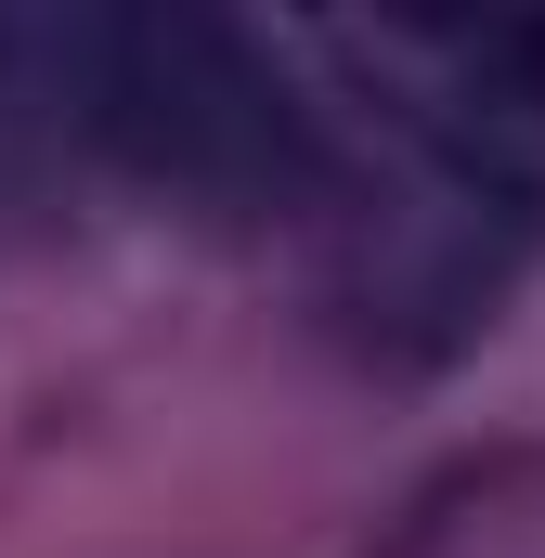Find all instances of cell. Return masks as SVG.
<instances>
[{
    "label": "cell",
    "mask_w": 545,
    "mask_h": 558,
    "mask_svg": "<svg viewBox=\"0 0 545 558\" xmlns=\"http://www.w3.org/2000/svg\"><path fill=\"white\" fill-rule=\"evenodd\" d=\"M351 52L455 195H545V26H377Z\"/></svg>",
    "instance_id": "7a4b0ae2"
},
{
    "label": "cell",
    "mask_w": 545,
    "mask_h": 558,
    "mask_svg": "<svg viewBox=\"0 0 545 558\" xmlns=\"http://www.w3.org/2000/svg\"><path fill=\"white\" fill-rule=\"evenodd\" d=\"M65 131H78V105H65V26H0V234L26 221V195H39V169H52Z\"/></svg>",
    "instance_id": "3957f363"
},
{
    "label": "cell",
    "mask_w": 545,
    "mask_h": 558,
    "mask_svg": "<svg viewBox=\"0 0 545 558\" xmlns=\"http://www.w3.org/2000/svg\"><path fill=\"white\" fill-rule=\"evenodd\" d=\"M65 105L92 143H118L143 182L182 195H261L312 156V105H286V65L247 26H195V13L65 26Z\"/></svg>",
    "instance_id": "6da1fadb"
}]
</instances>
